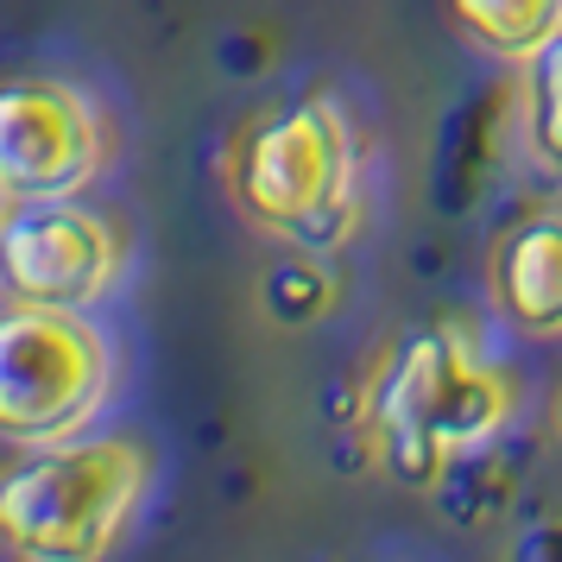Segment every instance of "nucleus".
Here are the masks:
<instances>
[{
	"label": "nucleus",
	"mask_w": 562,
	"mask_h": 562,
	"mask_svg": "<svg viewBox=\"0 0 562 562\" xmlns=\"http://www.w3.org/2000/svg\"><path fill=\"white\" fill-rule=\"evenodd\" d=\"M512 424V380L449 323L398 335L360 405V436L398 486H442L456 456Z\"/></svg>",
	"instance_id": "obj_1"
},
{
	"label": "nucleus",
	"mask_w": 562,
	"mask_h": 562,
	"mask_svg": "<svg viewBox=\"0 0 562 562\" xmlns=\"http://www.w3.org/2000/svg\"><path fill=\"white\" fill-rule=\"evenodd\" d=\"M234 209L272 240L304 254H335L360 228V139L329 95L259 114L228 146Z\"/></svg>",
	"instance_id": "obj_2"
},
{
	"label": "nucleus",
	"mask_w": 562,
	"mask_h": 562,
	"mask_svg": "<svg viewBox=\"0 0 562 562\" xmlns=\"http://www.w3.org/2000/svg\"><path fill=\"white\" fill-rule=\"evenodd\" d=\"M153 486V449L133 436L26 442L0 468V550L32 562H95L127 537Z\"/></svg>",
	"instance_id": "obj_3"
},
{
	"label": "nucleus",
	"mask_w": 562,
	"mask_h": 562,
	"mask_svg": "<svg viewBox=\"0 0 562 562\" xmlns=\"http://www.w3.org/2000/svg\"><path fill=\"white\" fill-rule=\"evenodd\" d=\"M114 392V348L82 310H0V436L64 442L95 424Z\"/></svg>",
	"instance_id": "obj_4"
},
{
	"label": "nucleus",
	"mask_w": 562,
	"mask_h": 562,
	"mask_svg": "<svg viewBox=\"0 0 562 562\" xmlns=\"http://www.w3.org/2000/svg\"><path fill=\"white\" fill-rule=\"evenodd\" d=\"M108 165L102 108L64 77L0 82V190L13 203L82 196Z\"/></svg>",
	"instance_id": "obj_5"
},
{
	"label": "nucleus",
	"mask_w": 562,
	"mask_h": 562,
	"mask_svg": "<svg viewBox=\"0 0 562 562\" xmlns=\"http://www.w3.org/2000/svg\"><path fill=\"white\" fill-rule=\"evenodd\" d=\"M127 266V234L102 209L77 196L57 203H13L0 228V291L13 304L45 310H89L102 304Z\"/></svg>",
	"instance_id": "obj_6"
},
{
	"label": "nucleus",
	"mask_w": 562,
	"mask_h": 562,
	"mask_svg": "<svg viewBox=\"0 0 562 562\" xmlns=\"http://www.w3.org/2000/svg\"><path fill=\"white\" fill-rule=\"evenodd\" d=\"M486 297L531 341H557L562 335V209H537L525 222H512L493 240L486 259Z\"/></svg>",
	"instance_id": "obj_7"
},
{
	"label": "nucleus",
	"mask_w": 562,
	"mask_h": 562,
	"mask_svg": "<svg viewBox=\"0 0 562 562\" xmlns=\"http://www.w3.org/2000/svg\"><path fill=\"white\" fill-rule=\"evenodd\" d=\"M449 20L486 57L531 64L562 38V0H449Z\"/></svg>",
	"instance_id": "obj_8"
},
{
	"label": "nucleus",
	"mask_w": 562,
	"mask_h": 562,
	"mask_svg": "<svg viewBox=\"0 0 562 562\" xmlns=\"http://www.w3.org/2000/svg\"><path fill=\"white\" fill-rule=\"evenodd\" d=\"M531 146H537V158H543V171L562 178V89L557 82L543 89V102H537V114H531Z\"/></svg>",
	"instance_id": "obj_9"
},
{
	"label": "nucleus",
	"mask_w": 562,
	"mask_h": 562,
	"mask_svg": "<svg viewBox=\"0 0 562 562\" xmlns=\"http://www.w3.org/2000/svg\"><path fill=\"white\" fill-rule=\"evenodd\" d=\"M518 557H562V518H543L518 537Z\"/></svg>",
	"instance_id": "obj_10"
},
{
	"label": "nucleus",
	"mask_w": 562,
	"mask_h": 562,
	"mask_svg": "<svg viewBox=\"0 0 562 562\" xmlns=\"http://www.w3.org/2000/svg\"><path fill=\"white\" fill-rule=\"evenodd\" d=\"M550 430L562 436V385H557V398H550Z\"/></svg>",
	"instance_id": "obj_11"
},
{
	"label": "nucleus",
	"mask_w": 562,
	"mask_h": 562,
	"mask_svg": "<svg viewBox=\"0 0 562 562\" xmlns=\"http://www.w3.org/2000/svg\"><path fill=\"white\" fill-rule=\"evenodd\" d=\"M7 215H13V196H7V190H0V228H7Z\"/></svg>",
	"instance_id": "obj_12"
}]
</instances>
